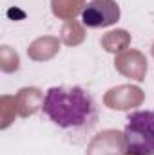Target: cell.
<instances>
[{
  "instance_id": "3957f363",
  "label": "cell",
  "mask_w": 154,
  "mask_h": 155,
  "mask_svg": "<svg viewBox=\"0 0 154 155\" xmlns=\"http://www.w3.org/2000/svg\"><path fill=\"white\" fill-rule=\"evenodd\" d=\"M80 18L89 29H103L120 20V5L114 0H91L82 9Z\"/></svg>"
},
{
  "instance_id": "7a4b0ae2",
  "label": "cell",
  "mask_w": 154,
  "mask_h": 155,
  "mask_svg": "<svg viewBox=\"0 0 154 155\" xmlns=\"http://www.w3.org/2000/svg\"><path fill=\"white\" fill-rule=\"evenodd\" d=\"M123 152L127 155H154V110H138L127 117Z\"/></svg>"
},
{
  "instance_id": "6da1fadb",
  "label": "cell",
  "mask_w": 154,
  "mask_h": 155,
  "mask_svg": "<svg viewBox=\"0 0 154 155\" xmlns=\"http://www.w3.org/2000/svg\"><path fill=\"white\" fill-rule=\"evenodd\" d=\"M42 114L71 139H85L100 119L98 105L82 87H51L42 103Z\"/></svg>"
}]
</instances>
